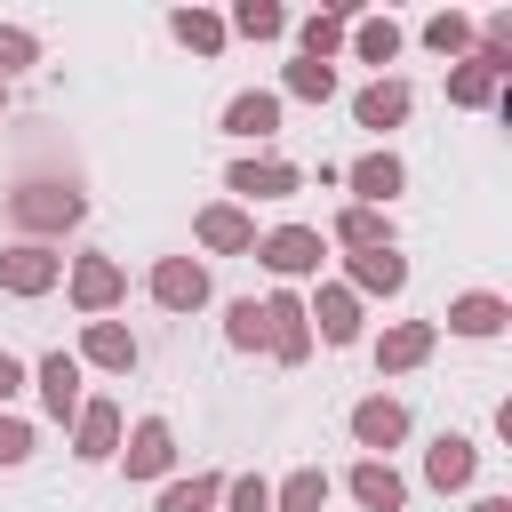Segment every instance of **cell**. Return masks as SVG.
I'll return each instance as SVG.
<instances>
[{"mask_svg":"<svg viewBox=\"0 0 512 512\" xmlns=\"http://www.w3.org/2000/svg\"><path fill=\"white\" fill-rule=\"evenodd\" d=\"M424 480H432L440 496H464V488L480 480V440H472V432H440V440L424 448Z\"/></svg>","mask_w":512,"mask_h":512,"instance_id":"4fadbf2b","label":"cell"},{"mask_svg":"<svg viewBox=\"0 0 512 512\" xmlns=\"http://www.w3.org/2000/svg\"><path fill=\"white\" fill-rule=\"evenodd\" d=\"M344 184H352V200H360V208H392V200L408 192V168H400V152H384V144H376V152H360V160L344 168Z\"/></svg>","mask_w":512,"mask_h":512,"instance_id":"9a60e30c","label":"cell"},{"mask_svg":"<svg viewBox=\"0 0 512 512\" xmlns=\"http://www.w3.org/2000/svg\"><path fill=\"white\" fill-rule=\"evenodd\" d=\"M224 192H240V200H288V192H304V168L280 160V152H248V160L224 168Z\"/></svg>","mask_w":512,"mask_h":512,"instance_id":"8992f818","label":"cell"},{"mask_svg":"<svg viewBox=\"0 0 512 512\" xmlns=\"http://www.w3.org/2000/svg\"><path fill=\"white\" fill-rule=\"evenodd\" d=\"M288 24H296V16H288L280 0H240V8L224 16V32H240V40H288Z\"/></svg>","mask_w":512,"mask_h":512,"instance_id":"83f0119b","label":"cell"},{"mask_svg":"<svg viewBox=\"0 0 512 512\" xmlns=\"http://www.w3.org/2000/svg\"><path fill=\"white\" fill-rule=\"evenodd\" d=\"M88 216V192H72V184H16L8 192V224H16V240H64L72 224Z\"/></svg>","mask_w":512,"mask_h":512,"instance_id":"6da1fadb","label":"cell"},{"mask_svg":"<svg viewBox=\"0 0 512 512\" xmlns=\"http://www.w3.org/2000/svg\"><path fill=\"white\" fill-rule=\"evenodd\" d=\"M224 512H272V480H264V472L224 480Z\"/></svg>","mask_w":512,"mask_h":512,"instance_id":"e575fe53","label":"cell"},{"mask_svg":"<svg viewBox=\"0 0 512 512\" xmlns=\"http://www.w3.org/2000/svg\"><path fill=\"white\" fill-rule=\"evenodd\" d=\"M272 96H296V104H328V96H336V64H304V56H296V64L280 72V88H272Z\"/></svg>","mask_w":512,"mask_h":512,"instance_id":"1f68e13d","label":"cell"},{"mask_svg":"<svg viewBox=\"0 0 512 512\" xmlns=\"http://www.w3.org/2000/svg\"><path fill=\"white\" fill-rule=\"evenodd\" d=\"M424 48L464 64V56H472V16H464V8H440V16H424Z\"/></svg>","mask_w":512,"mask_h":512,"instance_id":"4dcf8cb0","label":"cell"},{"mask_svg":"<svg viewBox=\"0 0 512 512\" xmlns=\"http://www.w3.org/2000/svg\"><path fill=\"white\" fill-rule=\"evenodd\" d=\"M304 320H312L320 344H360V296L344 280H320V296L304 304Z\"/></svg>","mask_w":512,"mask_h":512,"instance_id":"d6986e66","label":"cell"},{"mask_svg":"<svg viewBox=\"0 0 512 512\" xmlns=\"http://www.w3.org/2000/svg\"><path fill=\"white\" fill-rule=\"evenodd\" d=\"M408 112H416V88H408L400 72H376V80L352 96V120H360V128H376V136H384V128H400Z\"/></svg>","mask_w":512,"mask_h":512,"instance_id":"e0dca14e","label":"cell"},{"mask_svg":"<svg viewBox=\"0 0 512 512\" xmlns=\"http://www.w3.org/2000/svg\"><path fill=\"white\" fill-rule=\"evenodd\" d=\"M472 512H512V496H472Z\"/></svg>","mask_w":512,"mask_h":512,"instance_id":"74e56055","label":"cell"},{"mask_svg":"<svg viewBox=\"0 0 512 512\" xmlns=\"http://www.w3.org/2000/svg\"><path fill=\"white\" fill-rule=\"evenodd\" d=\"M328 504V472L320 464H296L280 488H272V512H320Z\"/></svg>","mask_w":512,"mask_h":512,"instance_id":"f546056e","label":"cell"},{"mask_svg":"<svg viewBox=\"0 0 512 512\" xmlns=\"http://www.w3.org/2000/svg\"><path fill=\"white\" fill-rule=\"evenodd\" d=\"M400 40H408V32H400V24H392V16H360V24H352V32H344V48H352V56H360V64H376V72H384V64H392V56H400Z\"/></svg>","mask_w":512,"mask_h":512,"instance_id":"4316f807","label":"cell"},{"mask_svg":"<svg viewBox=\"0 0 512 512\" xmlns=\"http://www.w3.org/2000/svg\"><path fill=\"white\" fill-rule=\"evenodd\" d=\"M120 472H128V480H168V472H176V432H168V416H136V424H128Z\"/></svg>","mask_w":512,"mask_h":512,"instance_id":"9c48e42d","label":"cell"},{"mask_svg":"<svg viewBox=\"0 0 512 512\" xmlns=\"http://www.w3.org/2000/svg\"><path fill=\"white\" fill-rule=\"evenodd\" d=\"M16 392H24V360H16V352H0V408H8Z\"/></svg>","mask_w":512,"mask_h":512,"instance_id":"8d00e7d4","label":"cell"},{"mask_svg":"<svg viewBox=\"0 0 512 512\" xmlns=\"http://www.w3.org/2000/svg\"><path fill=\"white\" fill-rule=\"evenodd\" d=\"M80 368H104V376H128L136 368V336L120 328V320H80V352H72Z\"/></svg>","mask_w":512,"mask_h":512,"instance_id":"44dd1931","label":"cell"},{"mask_svg":"<svg viewBox=\"0 0 512 512\" xmlns=\"http://www.w3.org/2000/svg\"><path fill=\"white\" fill-rule=\"evenodd\" d=\"M224 136H240V144L280 136V96H272V88H240V96L224 104Z\"/></svg>","mask_w":512,"mask_h":512,"instance_id":"603a6c76","label":"cell"},{"mask_svg":"<svg viewBox=\"0 0 512 512\" xmlns=\"http://www.w3.org/2000/svg\"><path fill=\"white\" fill-rule=\"evenodd\" d=\"M352 24H360V8H352V0H336V8H312L304 24H288V32H296V56H304V64H336Z\"/></svg>","mask_w":512,"mask_h":512,"instance_id":"5bb4252c","label":"cell"},{"mask_svg":"<svg viewBox=\"0 0 512 512\" xmlns=\"http://www.w3.org/2000/svg\"><path fill=\"white\" fill-rule=\"evenodd\" d=\"M344 488H352L360 512H400V504H408V480L392 472V456H360V464L344 472Z\"/></svg>","mask_w":512,"mask_h":512,"instance_id":"7402d4cb","label":"cell"},{"mask_svg":"<svg viewBox=\"0 0 512 512\" xmlns=\"http://www.w3.org/2000/svg\"><path fill=\"white\" fill-rule=\"evenodd\" d=\"M32 64H40V32L0 24V80H8V72H32Z\"/></svg>","mask_w":512,"mask_h":512,"instance_id":"836d02e7","label":"cell"},{"mask_svg":"<svg viewBox=\"0 0 512 512\" xmlns=\"http://www.w3.org/2000/svg\"><path fill=\"white\" fill-rule=\"evenodd\" d=\"M264 304V352L280 360V368H304L312 360V320H304V296L296 288H272V296H256Z\"/></svg>","mask_w":512,"mask_h":512,"instance_id":"3957f363","label":"cell"},{"mask_svg":"<svg viewBox=\"0 0 512 512\" xmlns=\"http://www.w3.org/2000/svg\"><path fill=\"white\" fill-rule=\"evenodd\" d=\"M328 240L352 256V248H392V208H360V200H344L336 208V224H328Z\"/></svg>","mask_w":512,"mask_h":512,"instance_id":"d4e9b609","label":"cell"},{"mask_svg":"<svg viewBox=\"0 0 512 512\" xmlns=\"http://www.w3.org/2000/svg\"><path fill=\"white\" fill-rule=\"evenodd\" d=\"M352 440H360L368 456H392V448L408 440V400H392V392L352 400Z\"/></svg>","mask_w":512,"mask_h":512,"instance_id":"7c38bea8","label":"cell"},{"mask_svg":"<svg viewBox=\"0 0 512 512\" xmlns=\"http://www.w3.org/2000/svg\"><path fill=\"white\" fill-rule=\"evenodd\" d=\"M144 288H152V304H160V312H200L216 280H208V264H200V256H160Z\"/></svg>","mask_w":512,"mask_h":512,"instance_id":"52a82bcc","label":"cell"},{"mask_svg":"<svg viewBox=\"0 0 512 512\" xmlns=\"http://www.w3.org/2000/svg\"><path fill=\"white\" fill-rule=\"evenodd\" d=\"M0 104H8V80H0Z\"/></svg>","mask_w":512,"mask_h":512,"instance_id":"f35d334b","label":"cell"},{"mask_svg":"<svg viewBox=\"0 0 512 512\" xmlns=\"http://www.w3.org/2000/svg\"><path fill=\"white\" fill-rule=\"evenodd\" d=\"M168 32H176V48H192V56H224V40H232L216 8H176Z\"/></svg>","mask_w":512,"mask_h":512,"instance_id":"484cf974","label":"cell"},{"mask_svg":"<svg viewBox=\"0 0 512 512\" xmlns=\"http://www.w3.org/2000/svg\"><path fill=\"white\" fill-rule=\"evenodd\" d=\"M32 384H40V408H48L56 424L80 416V360H72V352H48V360L32 368Z\"/></svg>","mask_w":512,"mask_h":512,"instance_id":"cb8c5ba5","label":"cell"},{"mask_svg":"<svg viewBox=\"0 0 512 512\" xmlns=\"http://www.w3.org/2000/svg\"><path fill=\"white\" fill-rule=\"evenodd\" d=\"M448 336H464V344H496L504 328H512V304L496 296V288H464V296H448Z\"/></svg>","mask_w":512,"mask_h":512,"instance_id":"ba28073f","label":"cell"},{"mask_svg":"<svg viewBox=\"0 0 512 512\" xmlns=\"http://www.w3.org/2000/svg\"><path fill=\"white\" fill-rule=\"evenodd\" d=\"M264 272H280V280H320V256H328V232L320 224H280V232H264L256 248H248Z\"/></svg>","mask_w":512,"mask_h":512,"instance_id":"7a4b0ae2","label":"cell"},{"mask_svg":"<svg viewBox=\"0 0 512 512\" xmlns=\"http://www.w3.org/2000/svg\"><path fill=\"white\" fill-rule=\"evenodd\" d=\"M504 80H512V56L472 48V56L448 72V104H456V112H488V104H504Z\"/></svg>","mask_w":512,"mask_h":512,"instance_id":"5b68a950","label":"cell"},{"mask_svg":"<svg viewBox=\"0 0 512 512\" xmlns=\"http://www.w3.org/2000/svg\"><path fill=\"white\" fill-rule=\"evenodd\" d=\"M224 504V472H192V480H168L152 512H216Z\"/></svg>","mask_w":512,"mask_h":512,"instance_id":"f1b7e54d","label":"cell"},{"mask_svg":"<svg viewBox=\"0 0 512 512\" xmlns=\"http://www.w3.org/2000/svg\"><path fill=\"white\" fill-rule=\"evenodd\" d=\"M64 288H72V304L88 312V320H104L120 296H128V272L112 264V256H72V272H64Z\"/></svg>","mask_w":512,"mask_h":512,"instance_id":"8fae6325","label":"cell"},{"mask_svg":"<svg viewBox=\"0 0 512 512\" xmlns=\"http://www.w3.org/2000/svg\"><path fill=\"white\" fill-rule=\"evenodd\" d=\"M120 432H128V424H120L112 400H80V416H72V456H80V464H112V456H120Z\"/></svg>","mask_w":512,"mask_h":512,"instance_id":"ffe728a7","label":"cell"},{"mask_svg":"<svg viewBox=\"0 0 512 512\" xmlns=\"http://www.w3.org/2000/svg\"><path fill=\"white\" fill-rule=\"evenodd\" d=\"M344 288L352 296H400L408 288V256L400 248H352L344 256Z\"/></svg>","mask_w":512,"mask_h":512,"instance_id":"ac0fdd59","label":"cell"},{"mask_svg":"<svg viewBox=\"0 0 512 512\" xmlns=\"http://www.w3.org/2000/svg\"><path fill=\"white\" fill-rule=\"evenodd\" d=\"M56 280H64V256H56V248H40V240H8V248H0V296H24V304H32V296H48Z\"/></svg>","mask_w":512,"mask_h":512,"instance_id":"277c9868","label":"cell"},{"mask_svg":"<svg viewBox=\"0 0 512 512\" xmlns=\"http://www.w3.org/2000/svg\"><path fill=\"white\" fill-rule=\"evenodd\" d=\"M432 344H440V320H392V328L376 336V376H408V368H424Z\"/></svg>","mask_w":512,"mask_h":512,"instance_id":"2e32d148","label":"cell"},{"mask_svg":"<svg viewBox=\"0 0 512 512\" xmlns=\"http://www.w3.org/2000/svg\"><path fill=\"white\" fill-rule=\"evenodd\" d=\"M24 456H32V424H24V416H8V408H0V472H16V464H24Z\"/></svg>","mask_w":512,"mask_h":512,"instance_id":"d590c367","label":"cell"},{"mask_svg":"<svg viewBox=\"0 0 512 512\" xmlns=\"http://www.w3.org/2000/svg\"><path fill=\"white\" fill-rule=\"evenodd\" d=\"M192 240H200L208 256H248V248H256V216H248L240 200H208V208L192 216Z\"/></svg>","mask_w":512,"mask_h":512,"instance_id":"30bf717a","label":"cell"},{"mask_svg":"<svg viewBox=\"0 0 512 512\" xmlns=\"http://www.w3.org/2000/svg\"><path fill=\"white\" fill-rule=\"evenodd\" d=\"M224 344H232V352H264V304H256V296L224 304Z\"/></svg>","mask_w":512,"mask_h":512,"instance_id":"d6a6232c","label":"cell"}]
</instances>
